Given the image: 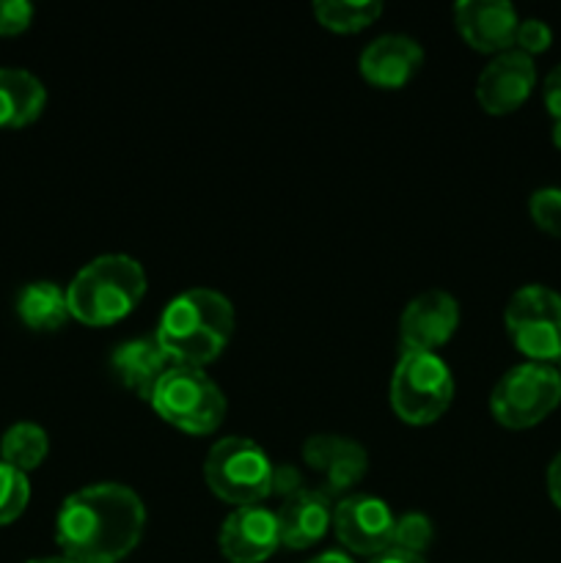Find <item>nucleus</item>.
<instances>
[{
  "label": "nucleus",
  "instance_id": "c756f323",
  "mask_svg": "<svg viewBox=\"0 0 561 563\" xmlns=\"http://www.w3.org/2000/svg\"><path fill=\"white\" fill-rule=\"evenodd\" d=\"M308 563H352V559H346L344 553H322L317 559H311Z\"/></svg>",
  "mask_w": 561,
  "mask_h": 563
},
{
  "label": "nucleus",
  "instance_id": "4be33fe9",
  "mask_svg": "<svg viewBox=\"0 0 561 563\" xmlns=\"http://www.w3.org/2000/svg\"><path fill=\"white\" fill-rule=\"evenodd\" d=\"M28 500H31V484L25 473L0 462V526L14 522L25 511Z\"/></svg>",
  "mask_w": 561,
  "mask_h": 563
},
{
  "label": "nucleus",
  "instance_id": "a878e982",
  "mask_svg": "<svg viewBox=\"0 0 561 563\" xmlns=\"http://www.w3.org/2000/svg\"><path fill=\"white\" fill-rule=\"evenodd\" d=\"M33 20V5L28 0H0V36H16L28 31Z\"/></svg>",
  "mask_w": 561,
  "mask_h": 563
},
{
  "label": "nucleus",
  "instance_id": "412c9836",
  "mask_svg": "<svg viewBox=\"0 0 561 563\" xmlns=\"http://www.w3.org/2000/svg\"><path fill=\"white\" fill-rule=\"evenodd\" d=\"M383 14L380 0H317L314 16L322 27L333 33H358L377 22Z\"/></svg>",
  "mask_w": 561,
  "mask_h": 563
},
{
  "label": "nucleus",
  "instance_id": "f03ea898",
  "mask_svg": "<svg viewBox=\"0 0 561 563\" xmlns=\"http://www.w3.org/2000/svg\"><path fill=\"white\" fill-rule=\"evenodd\" d=\"M234 328V306L220 291L187 289L165 306L154 339L170 363L204 368L229 346Z\"/></svg>",
  "mask_w": 561,
  "mask_h": 563
},
{
  "label": "nucleus",
  "instance_id": "cd10ccee",
  "mask_svg": "<svg viewBox=\"0 0 561 563\" xmlns=\"http://www.w3.org/2000/svg\"><path fill=\"white\" fill-rule=\"evenodd\" d=\"M548 495L556 509L561 511V454H556L553 462L548 465Z\"/></svg>",
  "mask_w": 561,
  "mask_h": 563
},
{
  "label": "nucleus",
  "instance_id": "393cba45",
  "mask_svg": "<svg viewBox=\"0 0 561 563\" xmlns=\"http://www.w3.org/2000/svg\"><path fill=\"white\" fill-rule=\"evenodd\" d=\"M550 42H553V31L548 27V22L534 20V16L531 20H520L515 33V49H520L528 58H534V55L544 53L550 47Z\"/></svg>",
  "mask_w": 561,
  "mask_h": 563
},
{
  "label": "nucleus",
  "instance_id": "a211bd4d",
  "mask_svg": "<svg viewBox=\"0 0 561 563\" xmlns=\"http://www.w3.org/2000/svg\"><path fill=\"white\" fill-rule=\"evenodd\" d=\"M47 104L42 80L25 69H0V130L33 124Z\"/></svg>",
  "mask_w": 561,
  "mask_h": 563
},
{
  "label": "nucleus",
  "instance_id": "aec40b11",
  "mask_svg": "<svg viewBox=\"0 0 561 563\" xmlns=\"http://www.w3.org/2000/svg\"><path fill=\"white\" fill-rule=\"evenodd\" d=\"M47 451V432L31 421L14 423L11 429H6L3 440H0V462H6V465L14 467V471L25 473V476L42 465Z\"/></svg>",
  "mask_w": 561,
  "mask_h": 563
},
{
  "label": "nucleus",
  "instance_id": "bb28decb",
  "mask_svg": "<svg viewBox=\"0 0 561 563\" xmlns=\"http://www.w3.org/2000/svg\"><path fill=\"white\" fill-rule=\"evenodd\" d=\"M542 99H544V110H548L556 121H561V64L544 77Z\"/></svg>",
  "mask_w": 561,
  "mask_h": 563
},
{
  "label": "nucleus",
  "instance_id": "1a4fd4ad",
  "mask_svg": "<svg viewBox=\"0 0 561 563\" xmlns=\"http://www.w3.org/2000/svg\"><path fill=\"white\" fill-rule=\"evenodd\" d=\"M396 517L385 500L374 495H346L333 509V528L339 542L358 555H383L394 548Z\"/></svg>",
  "mask_w": 561,
  "mask_h": 563
},
{
  "label": "nucleus",
  "instance_id": "6ab92c4d",
  "mask_svg": "<svg viewBox=\"0 0 561 563\" xmlns=\"http://www.w3.org/2000/svg\"><path fill=\"white\" fill-rule=\"evenodd\" d=\"M16 313L25 328L36 330V333H53L69 319L66 291L53 280H36V284L22 286L16 295Z\"/></svg>",
  "mask_w": 561,
  "mask_h": 563
},
{
  "label": "nucleus",
  "instance_id": "9d476101",
  "mask_svg": "<svg viewBox=\"0 0 561 563\" xmlns=\"http://www.w3.org/2000/svg\"><path fill=\"white\" fill-rule=\"evenodd\" d=\"M460 328V302L443 289H429L413 297L399 319V339L405 352H435L451 341Z\"/></svg>",
  "mask_w": 561,
  "mask_h": 563
},
{
  "label": "nucleus",
  "instance_id": "39448f33",
  "mask_svg": "<svg viewBox=\"0 0 561 563\" xmlns=\"http://www.w3.org/2000/svg\"><path fill=\"white\" fill-rule=\"evenodd\" d=\"M160 418L179 432L209 434L223 423L226 396L204 368L170 366L154 388L152 401Z\"/></svg>",
  "mask_w": 561,
  "mask_h": 563
},
{
  "label": "nucleus",
  "instance_id": "5701e85b",
  "mask_svg": "<svg viewBox=\"0 0 561 563\" xmlns=\"http://www.w3.org/2000/svg\"><path fill=\"white\" fill-rule=\"evenodd\" d=\"M432 539H435V526L427 515L407 511V515L396 517V526H394L396 550L410 555H424V550H429Z\"/></svg>",
  "mask_w": 561,
  "mask_h": 563
},
{
  "label": "nucleus",
  "instance_id": "423d86ee",
  "mask_svg": "<svg viewBox=\"0 0 561 563\" xmlns=\"http://www.w3.org/2000/svg\"><path fill=\"white\" fill-rule=\"evenodd\" d=\"M454 399V377L435 352H402L391 374V407L410 427L438 421Z\"/></svg>",
  "mask_w": 561,
  "mask_h": 563
},
{
  "label": "nucleus",
  "instance_id": "f3484780",
  "mask_svg": "<svg viewBox=\"0 0 561 563\" xmlns=\"http://www.w3.org/2000/svg\"><path fill=\"white\" fill-rule=\"evenodd\" d=\"M110 366L124 388H130L138 399L152 401L154 388L174 363L157 344V339H132L116 346Z\"/></svg>",
  "mask_w": 561,
  "mask_h": 563
},
{
  "label": "nucleus",
  "instance_id": "7c9ffc66",
  "mask_svg": "<svg viewBox=\"0 0 561 563\" xmlns=\"http://www.w3.org/2000/svg\"><path fill=\"white\" fill-rule=\"evenodd\" d=\"M553 143L556 148H561V121H556L553 124Z\"/></svg>",
  "mask_w": 561,
  "mask_h": 563
},
{
  "label": "nucleus",
  "instance_id": "b1692460",
  "mask_svg": "<svg viewBox=\"0 0 561 563\" xmlns=\"http://www.w3.org/2000/svg\"><path fill=\"white\" fill-rule=\"evenodd\" d=\"M534 225L550 236H561V187H542L528 198Z\"/></svg>",
  "mask_w": 561,
  "mask_h": 563
},
{
  "label": "nucleus",
  "instance_id": "ddd939ff",
  "mask_svg": "<svg viewBox=\"0 0 561 563\" xmlns=\"http://www.w3.org/2000/svg\"><path fill=\"white\" fill-rule=\"evenodd\" d=\"M302 460L322 478V493L339 495L355 487L369 471V454L361 443L339 434H314L302 445Z\"/></svg>",
  "mask_w": 561,
  "mask_h": 563
},
{
  "label": "nucleus",
  "instance_id": "20e7f679",
  "mask_svg": "<svg viewBox=\"0 0 561 563\" xmlns=\"http://www.w3.org/2000/svg\"><path fill=\"white\" fill-rule=\"evenodd\" d=\"M204 478L209 493L226 504L258 506L273 495L275 465L267 451L248 438H223L209 449L204 462Z\"/></svg>",
  "mask_w": 561,
  "mask_h": 563
},
{
  "label": "nucleus",
  "instance_id": "7ed1b4c3",
  "mask_svg": "<svg viewBox=\"0 0 561 563\" xmlns=\"http://www.w3.org/2000/svg\"><path fill=\"white\" fill-rule=\"evenodd\" d=\"M146 295V273L124 253H108L88 262L66 286L69 317L88 328L121 322Z\"/></svg>",
  "mask_w": 561,
  "mask_h": 563
},
{
  "label": "nucleus",
  "instance_id": "f8f14e48",
  "mask_svg": "<svg viewBox=\"0 0 561 563\" xmlns=\"http://www.w3.org/2000/svg\"><path fill=\"white\" fill-rule=\"evenodd\" d=\"M220 553L231 563H262L278 550L280 531L275 511L264 506H242L226 517L220 528Z\"/></svg>",
  "mask_w": 561,
  "mask_h": 563
},
{
  "label": "nucleus",
  "instance_id": "c85d7f7f",
  "mask_svg": "<svg viewBox=\"0 0 561 563\" xmlns=\"http://www.w3.org/2000/svg\"><path fill=\"white\" fill-rule=\"evenodd\" d=\"M372 563H427L421 559V555H410V553H402V550L391 548L385 550L383 555H377Z\"/></svg>",
  "mask_w": 561,
  "mask_h": 563
},
{
  "label": "nucleus",
  "instance_id": "2f4dec72",
  "mask_svg": "<svg viewBox=\"0 0 561 563\" xmlns=\"http://www.w3.org/2000/svg\"><path fill=\"white\" fill-rule=\"evenodd\" d=\"M28 563H72V561L64 559V555H58V559H36V561H28Z\"/></svg>",
  "mask_w": 561,
  "mask_h": 563
},
{
  "label": "nucleus",
  "instance_id": "f257e3e1",
  "mask_svg": "<svg viewBox=\"0 0 561 563\" xmlns=\"http://www.w3.org/2000/svg\"><path fill=\"white\" fill-rule=\"evenodd\" d=\"M146 528L143 500L116 482L91 484L61 504L55 542L72 563H119L138 548Z\"/></svg>",
  "mask_w": 561,
  "mask_h": 563
},
{
  "label": "nucleus",
  "instance_id": "0eeeda50",
  "mask_svg": "<svg viewBox=\"0 0 561 563\" xmlns=\"http://www.w3.org/2000/svg\"><path fill=\"white\" fill-rule=\"evenodd\" d=\"M561 401V374L548 363H520L495 383L490 412L506 429L542 423Z\"/></svg>",
  "mask_w": 561,
  "mask_h": 563
},
{
  "label": "nucleus",
  "instance_id": "9b49d317",
  "mask_svg": "<svg viewBox=\"0 0 561 563\" xmlns=\"http://www.w3.org/2000/svg\"><path fill=\"white\" fill-rule=\"evenodd\" d=\"M537 86V66L520 49L495 55L476 80V102L490 115H509L531 97Z\"/></svg>",
  "mask_w": 561,
  "mask_h": 563
},
{
  "label": "nucleus",
  "instance_id": "dca6fc26",
  "mask_svg": "<svg viewBox=\"0 0 561 563\" xmlns=\"http://www.w3.org/2000/svg\"><path fill=\"white\" fill-rule=\"evenodd\" d=\"M275 517H278L280 544L289 550H306L328 533L333 509L322 489H297L284 500Z\"/></svg>",
  "mask_w": 561,
  "mask_h": 563
},
{
  "label": "nucleus",
  "instance_id": "473e14b6",
  "mask_svg": "<svg viewBox=\"0 0 561 563\" xmlns=\"http://www.w3.org/2000/svg\"><path fill=\"white\" fill-rule=\"evenodd\" d=\"M559 374H561V357H559Z\"/></svg>",
  "mask_w": 561,
  "mask_h": 563
},
{
  "label": "nucleus",
  "instance_id": "6e6552de",
  "mask_svg": "<svg viewBox=\"0 0 561 563\" xmlns=\"http://www.w3.org/2000/svg\"><path fill=\"white\" fill-rule=\"evenodd\" d=\"M512 344L531 363L561 357V295L548 286H522L512 295L504 311Z\"/></svg>",
  "mask_w": 561,
  "mask_h": 563
},
{
  "label": "nucleus",
  "instance_id": "4468645a",
  "mask_svg": "<svg viewBox=\"0 0 561 563\" xmlns=\"http://www.w3.org/2000/svg\"><path fill=\"white\" fill-rule=\"evenodd\" d=\"M454 25L468 47L501 55L515 47L520 20H517L515 5L506 0H460L454 5Z\"/></svg>",
  "mask_w": 561,
  "mask_h": 563
},
{
  "label": "nucleus",
  "instance_id": "2eb2a0df",
  "mask_svg": "<svg viewBox=\"0 0 561 563\" xmlns=\"http://www.w3.org/2000/svg\"><path fill=\"white\" fill-rule=\"evenodd\" d=\"M421 66V44L405 33H385V36L374 38L372 44L363 47L361 58H358L363 80L372 82L374 88H385V91L407 86Z\"/></svg>",
  "mask_w": 561,
  "mask_h": 563
}]
</instances>
